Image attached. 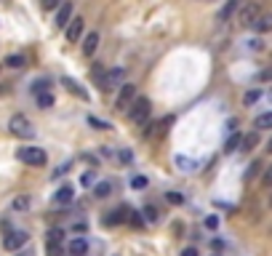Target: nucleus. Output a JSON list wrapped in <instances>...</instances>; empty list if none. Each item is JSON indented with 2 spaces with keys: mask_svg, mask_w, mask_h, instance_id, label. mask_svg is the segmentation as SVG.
I'll return each instance as SVG.
<instances>
[{
  "mask_svg": "<svg viewBox=\"0 0 272 256\" xmlns=\"http://www.w3.org/2000/svg\"><path fill=\"white\" fill-rule=\"evenodd\" d=\"M8 131L14 136H19V139H35V126H32L30 118L21 115V112H16V115L8 120Z\"/></svg>",
  "mask_w": 272,
  "mask_h": 256,
  "instance_id": "obj_1",
  "label": "nucleus"
},
{
  "mask_svg": "<svg viewBox=\"0 0 272 256\" xmlns=\"http://www.w3.org/2000/svg\"><path fill=\"white\" fill-rule=\"evenodd\" d=\"M152 112V104L147 96H136L131 101V107H128V120L131 123H147V118H150Z\"/></svg>",
  "mask_w": 272,
  "mask_h": 256,
  "instance_id": "obj_2",
  "label": "nucleus"
},
{
  "mask_svg": "<svg viewBox=\"0 0 272 256\" xmlns=\"http://www.w3.org/2000/svg\"><path fill=\"white\" fill-rule=\"evenodd\" d=\"M262 16V5L256 0H248V3H240L237 8V24L240 27H253V21Z\"/></svg>",
  "mask_w": 272,
  "mask_h": 256,
  "instance_id": "obj_3",
  "label": "nucleus"
},
{
  "mask_svg": "<svg viewBox=\"0 0 272 256\" xmlns=\"http://www.w3.org/2000/svg\"><path fill=\"white\" fill-rule=\"evenodd\" d=\"M16 158H19L24 166H45V160H48L45 150H40V147H19Z\"/></svg>",
  "mask_w": 272,
  "mask_h": 256,
  "instance_id": "obj_4",
  "label": "nucleus"
},
{
  "mask_svg": "<svg viewBox=\"0 0 272 256\" xmlns=\"http://www.w3.org/2000/svg\"><path fill=\"white\" fill-rule=\"evenodd\" d=\"M123 83H126V70H123V67H110V70H104V75H101V80H99L101 91H112Z\"/></svg>",
  "mask_w": 272,
  "mask_h": 256,
  "instance_id": "obj_5",
  "label": "nucleus"
},
{
  "mask_svg": "<svg viewBox=\"0 0 272 256\" xmlns=\"http://www.w3.org/2000/svg\"><path fill=\"white\" fill-rule=\"evenodd\" d=\"M24 243H27V232H21V230H14V232H8V235L3 237V248H5V251H19Z\"/></svg>",
  "mask_w": 272,
  "mask_h": 256,
  "instance_id": "obj_6",
  "label": "nucleus"
},
{
  "mask_svg": "<svg viewBox=\"0 0 272 256\" xmlns=\"http://www.w3.org/2000/svg\"><path fill=\"white\" fill-rule=\"evenodd\" d=\"M134 99H136V85H123L120 94H117V99H115V107L117 110H128Z\"/></svg>",
  "mask_w": 272,
  "mask_h": 256,
  "instance_id": "obj_7",
  "label": "nucleus"
},
{
  "mask_svg": "<svg viewBox=\"0 0 272 256\" xmlns=\"http://www.w3.org/2000/svg\"><path fill=\"white\" fill-rule=\"evenodd\" d=\"M83 35V16H72L70 24H67V40L70 43H78Z\"/></svg>",
  "mask_w": 272,
  "mask_h": 256,
  "instance_id": "obj_8",
  "label": "nucleus"
},
{
  "mask_svg": "<svg viewBox=\"0 0 272 256\" xmlns=\"http://www.w3.org/2000/svg\"><path fill=\"white\" fill-rule=\"evenodd\" d=\"M126 219H128V208H115V211H110L101 221H104L107 227H117L120 221H126Z\"/></svg>",
  "mask_w": 272,
  "mask_h": 256,
  "instance_id": "obj_9",
  "label": "nucleus"
},
{
  "mask_svg": "<svg viewBox=\"0 0 272 256\" xmlns=\"http://www.w3.org/2000/svg\"><path fill=\"white\" fill-rule=\"evenodd\" d=\"M237 8H240V0H227V3H224V8L219 11V16H216V19L224 24V21H230L232 16L237 14Z\"/></svg>",
  "mask_w": 272,
  "mask_h": 256,
  "instance_id": "obj_10",
  "label": "nucleus"
},
{
  "mask_svg": "<svg viewBox=\"0 0 272 256\" xmlns=\"http://www.w3.org/2000/svg\"><path fill=\"white\" fill-rule=\"evenodd\" d=\"M70 19H72V3H61V8L56 11V27H67L70 24Z\"/></svg>",
  "mask_w": 272,
  "mask_h": 256,
  "instance_id": "obj_11",
  "label": "nucleus"
},
{
  "mask_svg": "<svg viewBox=\"0 0 272 256\" xmlns=\"http://www.w3.org/2000/svg\"><path fill=\"white\" fill-rule=\"evenodd\" d=\"M96 48H99V32H88L83 40V56H94Z\"/></svg>",
  "mask_w": 272,
  "mask_h": 256,
  "instance_id": "obj_12",
  "label": "nucleus"
},
{
  "mask_svg": "<svg viewBox=\"0 0 272 256\" xmlns=\"http://www.w3.org/2000/svg\"><path fill=\"white\" fill-rule=\"evenodd\" d=\"M70 254L72 256H86L88 254V240L86 237H75V240L70 243Z\"/></svg>",
  "mask_w": 272,
  "mask_h": 256,
  "instance_id": "obj_13",
  "label": "nucleus"
},
{
  "mask_svg": "<svg viewBox=\"0 0 272 256\" xmlns=\"http://www.w3.org/2000/svg\"><path fill=\"white\" fill-rule=\"evenodd\" d=\"M72 197H75V192H72V187H61V190H56L54 195V203H61V206H67V203H72Z\"/></svg>",
  "mask_w": 272,
  "mask_h": 256,
  "instance_id": "obj_14",
  "label": "nucleus"
},
{
  "mask_svg": "<svg viewBox=\"0 0 272 256\" xmlns=\"http://www.w3.org/2000/svg\"><path fill=\"white\" fill-rule=\"evenodd\" d=\"M253 30L256 32H272V14H262L253 21Z\"/></svg>",
  "mask_w": 272,
  "mask_h": 256,
  "instance_id": "obj_15",
  "label": "nucleus"
},
{
  "mask_svg": "<svg viewBox=\"0 0 272 256\" xmlns=\"http://www.w3.org/2000/svg\"><path fill=\"white\" fill-rule=\"evenodd\" d=\"M24 64H27V56L24 54H11V56H5V67H11V70H21Z\"/></svg>",
  "mask_w": 272,
  "mask_h": 256,
  "instance_id": "obj_16",
  "label": "nucleus"
},
{
  "mask_svg": "<svg viewBox=\"0 0 272 256\" xmlns=\"http://www.w3.org/2000/svg\"><path fill=\"white\" fill-rule=\"evenodd\" d=\"M256 144H259V134H248V136H243V139H240V152H251Z\"/></svg>",
  "mask_w": 272,
  "mask_h": 256,
  "instance_id": "obj_17",
  "label": "nucleus"
},
{
  "mask_svg": "<svg viewBox=\"0 0 272 256\" xmlns=\"http://www.w3.org/2000/svg\"><path fill=\"white\" fill-rule=\"evenodd\" d=\"M61 83H64V85H67V91H72L75 96H80V99H88V94H86V91H83V88H80V85H78L75 80H72V78H64Z\"/></svg>",
  "mask_w": 272,
  "mask_h": 256,
  "instance_id": "obj_18",
  "label": "nucleus"
},
{
  "mask_svg": "<svg viewBox=\"0 0 272 256\" xmlns=\"http://www.w3.org/2000/svg\"><path fill=\"white\" fill-rule=\"evenodd\" d=\"M11 208H14V211H19V214L30 211V197H27V195H21V197H14V203H11Z\"/></svg>",
  "mask_w": 272,
  "mask_h": 256,
  "instance_id": "obj_19",
  "label": "nucleus"
},
{
  "mask_svg": "<svg viewBox=\"0 0 272 256\" xmlns=\"http://www.w3.org/2000/svg\"><path fill=\"white\" fill-rule=\"evenodd\" d=\"M253 128H259V131L272 128V112H264V115H259L256 120H253Z\"/></svg>",
  "mask_w": 272,
  "mask_h": 256,
  "instance_id": "obj_20",
  "label": "nucleus"
},
{
  "mask_svg": "<svg viewBox=\"0 0 272 256\" xmlns=\"http://www.w3.org/2000/svg\"><path fill=\"white\" fill-rule=\"evenodd\" d=\"M112 192V181H99V184H94V195L96 197H107Z\"/></svg>",
  "mask_w": 272,
  "mask_h": 256,
  "instance_id": "obj_21",
  "label": "nucleus"
},
{
  "mask_svg": "<svg viewBox=\"0 0 272 256\" xmlns=\"http://www.w3.org/2000/svg\"><path fill=\"white\" fill-rule=\"evenodd\" d=\"M176 166L181 171H195L197 168V160H192V158H184V155H176Z\"/></svg>",
  "mask_w": 272,
  "mask_h": 256,
  "instance_id": "obj_22",
  "label": "nucleus"
},
{
  "mask_svg": "<svg viewBox=\"0 0 272 256\" xmlns=\"http://www.w3.org/2000/svg\"><path fill=\"white\" fill-rule=\"evenodd\" d=\"M35 99H38V107H40V110H51V107H54V96L51 94H38Z\"/></svg>",
  "mask_w": 272,
  "mask_h": 256,
  "instance_id": "obj_23",
  "label": "nucleus"
},
{
  "mask_svg": "<svg viewBox=\"0 0 272 256\" xmlns=\"http://www.w3.org/2000/svg\"><path fill=\"white\" fill-rule=\"evenodd\" d=\"M240 139H243V134H232L230 139H227V144H224V152H235L237 147H240Z\"/></svg>",
  "mask_w": 272,
  "mask_h": 256,
  "instance_id": "obj_24",
  "label": "nucleus"
},
{
  "mask_svg": "<svg viewBox=\"0 0 272 256\" xmlns=\"http://www.w3.org/2000/svg\"><path fill=\"white\" fill-rule=\"evenodd\" d=\"M259 99H262V91H259V88L248 91V94H246V96H243V101H246V104H248V107H251V104H256V101H259Z\"/></svg>",
  "mask_w": 272,
  "mask_h": 256,
  "instance_id": "obj_25",
  "label": "nucleus"
},
{
  "mask_svg": "<svg viewBox=\"0 0 272 256\" xmlns=\"http://www.w3.org/2000/svg\"><path fill=\"white\" fill-rule=\"evenodd\" d=\"M157 219H160V216H157V208H155V206H144V221L155 224Z\"/></svg>",
  "mask_w": 272,
  "mask_h": 256,
  "instance_id": "obj_26",
  "label": "nucleus"
},
{
  "mask_svg": "<svg viewBox=\"0 0 272 256\" xmlns=\"http://www.w3.org/2000/svg\"><path fill=\"white\" fill-rule=\"evenodd\" d=\"M45 254H48V256H61V243L48 240V243H45Z\"/></svg>",
  "mask_w": 272,
  "mask_h": 256,
  "instance_id": "obj_27",
  "label": "nucleus"
},
{
  "mask_svg": "<svg viewBox=\"0 0 272 256\" xmlns=\"http://www.w3.org/2000/svg\"><path fill=\"white\" fill-rule=\"evenodd\" d=\"M48 88H51V83L45 80V78H43V80H35V85H32V91H35V96H38V94H48Z\"/></svg>",
  "mask_w": 272,
  "mask_h": 256,
  "instance_id": "obj_28",
  "label": "nucleus"
},
{
  "mask_svg": "<svg viewBox=\"0 0 272 256\" xmlns=\"http://www.w3.org/2000/svg\"><path fill=\"white\" fill-rule=\"evenodd\" d=\"M88 123H91V126H94V128H99V131H107V128H112L107 120H99V118H94V115L88 118Z\"/></svg>",
  "mask_w": 272,
  "mask_h": 256,
  "instance_id": "obj_29",
  "label": "nucleus"
},
{
  "mask_svg": "<svg viewBox=\"0 0 272 256\" xmlns=\"http://www.w3.org/2000/svg\"><path fill=\"white\" fill-rule=\"evenodd\" d=\"M256 80H259V83H270V80H272V67H267V70H262V72H259V75H256Z\"/></svg>",
  "mask_w": 272,
  "mask_h": 256,
  "instance_id": "obj_30",
  "label": "nucleus"
},
{
  "mask_svg": "<svg viewBox=\"0 0 272 256\" xmlns=\"http://www.w3.org/2000/svg\"><path fill=\"white\" fill-rule=\"evenodd\" d=\"M168 203H174V206H181V203H184V195H179V192H168Z\"/></svg>",
  "mask_w": 272,
  "mask_h": 256,
  "instance_id": "obj_31",
  "label": "nucleus"
},
{
  "mask_svg": "<svg viewBox=\"0 0 272 256\" xmlns=\"http://www.w3.org/2000/svg\"><path fill=\"white\" fill-rule=\"evenodd\" d=\"M131 187H134V190H144V187H147V179H144V176H134V179H131Z\"/></svg>",
  "mask_w": 272,
  "mask_h": 256,
  "instance_id": "obj_32",
  "label": "nucleus"
},
{
  "mask_svg": "<svg viewBox=\"0 0 272 256\" xmlns=\"http://www.w3.org/2000/svg\"><path fill=\"white\" fill-rule=\"evenodd\" d=\"M80 184L83 187H91V184H94V171H86V174L80 176Z\"/></svg>",
  "mask_w": 272,
  "mask_h": 256,
  "instance_id": "obj_33",
  "label": "nucleus"
},
{
  "mask_svg": "<svg viewBox=\"0 0 272 256\" xmlns=\"http://www.w3.org/2000/svg\"><path fill=\"white\" fill-rule=\"evenodd\" d=\"M61 237H64V230H51V232H48V240L61 243Z\"/></svg>",
  "mask_w": 272,
  "mask_h": 256,
  "instance_id": "obj_34",
  "label": "nucleus"
},
{
  "mask_svg": "<svg viewBox=\"0 0 272 256\" xmlns=\"http://www.w3.org/2000/svg\"><path fill=\"white\" fill-rule=\"evenodd\" d=\"M262 184H264V187H272V166H270L267 171H264V176H262Z\"/></svg>",
  "mask_w": 272,
  "mask_h": 256,
  "instance_id": "obj_35",
  "label": "nucleus"
},
{
  "mask_svg": "<svg viewBox=\"0 0 272 256\" xmlns=\"http://www.w3.org/2000/svg\"><path fill=\"white\" fill-rule=\"evenodd\" d=\"M128 219H131V224H136V227H141V224H144V219H141L139 214H134V211H128Z\"/></svg>",
  "mask_w": 272,
  "mask_h": 256,
  "instance_id": "obj_36",
  "label": "nucleus"
},
{
  "mask_svg": "<svg viewBox=\"0 0 272 256\" xmlns=\"http://www.w3.org/2000/svg\"><path fill=\"white\" fill-rule=\"evenodd\" d=\"M206 227H208V230H216L219 219H216V216H206Z\"/></svg>",
  "mask_w": 272,
  "mask_h": 256,
  "instance_id": "obj_37",
  "label": "nucleus"
},
{
  "mask_svg": "<svg viewBox=\"0 0 272 256\" xmlns=\"http://www.w3.org/2000/svg\"><path fill=\"white\" fill-rule=\"evenodd\" d=\"M59 3H61V0H43V8H45V11H54Z\"/></svg>",
  "mask_w": 272,
  "mask_h": 256,
  "instance_id": "obj_38",
  "label": "nucleus"
},
{
  "mask_svg": "<svg viewBox=\"0 0 272 256\" xmlns=\"http://www.w3.org/2000/svg\"><path fill=\"white\" fill-rule=\"evenodd\" d=\"M117 158H120V160H123V163H128V160H131V158H134V155H131V152H128V150H123V152H120V155H117Z\"/></svg>",
  "mask_w": 272,
  "mask_h": 256,
  "instance_id": "obj_39",
  "label": "nucleus"
},
{
  "mask_svg": "<svg viewBox=\"0 0 272 256\" xmlns=\"http://www.w3.org/2000/svg\"><path fill=\"white\" fill-rule=\"evenodd\" d=\"M256 171H259V163H251V168H248L246 179H251V176H253V174H256Z\"/></svg>",
  "mask_w": 272,
  "mask_h": 256,
  "instance_id": "obj_40",
  "label": "nucleus"
},
{
  "mask_svg": "<svg viewBox=\"0 0 272 256\" xmlns=\"http://www.w3.org/2000/svg\"><path fill=\"white\" fill-rule=\"evenodd\" d=\"M181 256H197V248H184V251H181Z\"/></svg>",
  "mask_w": 272,
  "mask_h": 256,
  "instance_id": "obj_41",
  "label": "nucleus"
},
{
  "mask_svg": "<svg viewBox=\"0 0 272 256\" xmlns=\"http://www.w3.org/2000/svg\"><path fill=\"white\" fill-rule=\"evenodd\" d=\"M267 152H272V139L267 141Z\"/></svg>",
  "mask_w": 272,
  "mask_h": 256,
  "instance_id": "obj_42",
  "label": "nucleus"
},
{
  "mask_svg": "<svg viewBox=\"0 0 272 256\" xmlns=\"http://www.w3.org/2000/svg\"><path fill=\"white\" fill-rule=\"evenodd\" d=\"M270 208H272V195H270Z\"/></svg>",
  "mask_w": 272,
  "mask_h": 256,
  "instance_id": "obj_43",
  "label": "nucleus"
},
{
  "mask_svg": "<svg viewBox=\"0 0 272 256\" xmlns=\"http://www.w3.org/2000/svg\"><path fill=\"white\" fill-rule=\"evenodd\" d=\"M270 99H272V91H270Z\"/></svg>",
  "mask_w": 272,
  "mask_h": 256,
  "instance_id": "obj_44",
  "label": "nucleus"
},
{
  "mask_svg": "<svg viewBox=\"0 0 272 256\" xmlns=\"http://www.w3.org/2000/svg\"><path fill=\"white\" fill-rule=\"evenodd\" d=\"M214 256H219V254H214Z\"/></svg>",
  "mask_w": 272,
  "mask_h": 256,
  "instance_id": "obj_45",
  "label": "nucleus"
}]
</instances>
